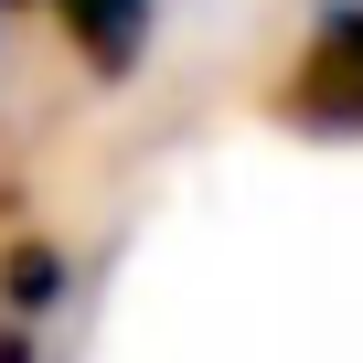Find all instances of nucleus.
<instances>
[{
	"label": "nucleus",
	"mask_w": 363,
	"mask_h": 363,
	"mask_svg": "<svg viewBox=\"0 0 363 363\" xmlns=\"http://www.w3.org/2000/svg\"><path fill=\"white\" fill-rule=\"evenodd\" d=\"M278 107L320 139H363V0H320V33L299 43Z\"/></svg>",
	"instance_id": "obj_1"
},
{
	"label": "nucleus",
	"mask_w": 363,
	"mask_h": 363,
	"mask_svg": "<svg viewBox=\"0 0 363 363\" xmlns=\"http://www.w3.org/2000/svg\"><path fill=\"white\" fill-rule=\"evenodd\" d=\"M54 11H65V33H75V54H86L96 75H128L160 0H54Z\"/></svg>",
	"instance_id": "obj_2"
}]
</instances>
